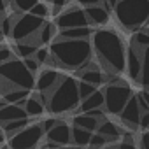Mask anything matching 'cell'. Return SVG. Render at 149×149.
I'll use <instances>...</instances> for the list:
<instances>
[{
  "label": "cell",
  "instance_id": "obj_27",
  "mask_svg": "<svg viewBox=\"0 0 149 149\" xmlns=\"http://www.w3.org/2000/svg\"><path fill=\"white\" fill-rule=\"evenodd\" d=\"M26 125H28V119H26V118H21V119H14V121L4 123L2 128H4V132H6V137H11V135H14L16 132H19L21 128H25Z\"/></svg>",
  "mask_w": 149,
  "mask_h": 149
},
{
  "label": "cell",
  "instance_id": "obj_7",
  "mask_svg": "<svg viewBox=\"0 0 149 149\" xmlns=\"http://www.w3.org/2000/svg\"><path fill=\"white\" fill-rule=\"evenodd\" d=\"M42 23H44V18H39V16L32 14L30 11L18 14L13 32H11L13 40L18 42V40H25V39H33L35 33L39 32V28L42 26Z\"/></svg>",
  "mask_w": 149,
  "mask_h": 149
},
{
  "label": "cell",
  "instance_id": "obj_44",
  "mask_svg": "<svg viewBox=\"0 0 149 149\" xmlns=\"http://www.w3.org/2000/svg\"><path fill=\"white\" fill-rule=\"evenodd\" d=\"M105 4H107V6H109L111 9H112V7H114V6L118 4V0H105Z\"/></svg>",
  "mask_w": 149,
  "mask_h": 149
},
{
  "label": "cell",
  "instance_id": "obj_41",
  "mask_svg": "<svg viewBox=\"0 0 149 149\" xmlns=\"http://www.w3.org/2000/svg\"><path fill=\"white\" fill-rule=\"evenodd\" d=\"M77 4H81V6H91V4H102V0H76Z\"/></svg>",
  "mask_w": 149,
  "mask_h": 149
},
{
  "label": "cell",
  "instance_id": "obj_15",
  "mask_svg": "<svg viewBox=\"0 0 149 149\" xmlns=\"http://www.w3.org/2000/svg\"><path fill=\"white\" fill-rule=\"evenodd\" d=\"M21 118H28V114L25 107L18 104H7L4 107H0V125H4L7 121H14V119H21Z\"/></svg>",
  "mask_w": 149,
  "mask_h": 149
},
{
  "label": "cell",
  "instance_id": "obj_9",
  "mask_svg": "<svg viewBox=\"0 0 149 149\" xmlns=\"http://www.w3.org/2000/svg\"><path fill=\"white\" fill-rule=\"evenodd\" d=\"M54 25L58 28H70V26H86V25H90V21H88L84 9L72 6V7H67L63 13L56 14Z\"/></svg>",
  "mask_w": 149,
  "mask_h": 149
},
{
  "label": "cell",
  "instance_id": "obj_39",
  "mask_svg": "<svg viewBox=\"0 0 149 149\" xmlns=\"http://www.w3.org/2000/svg\"><path fill=\"white\" fill-rule=\"evenodd\" d=\"M88 114H91L93 118H97V119H104L105 116H104V109L102 107H97V109H91V111H88Z\"/></svg>",
  "mask_w": 149,
  "mask_h": 149
},
{
  "label": "cell",
  "instance_id": "obj_29",
  "mask_svg": "<svg viewBox=\"0 0 149 149\" xmlns=\"http://www.w3.org/2000/svg\"><path fill=\"white\" fill-rule=\"evenodd\" d=\"M132 44H135V46L140 47V49L147 47V46H149V32H144V30L137 32L135 37H133V40H132Z\"/></svg>",
  "mask_w": 149,
  "mask_h": 149
},
{
  "label": "cell",
  "instance_id": "obj_43",
  "mask_svg": "<svg viewBox=\"0 0 149 149\" xmlns=\"http://www.w3.org/2000/svg\"><path fill=\"white\" fill-rule=\"evenodd\" d=\"M4 140H6V132H4V128H2V125H0V146L4 144Z\"/></svg>",
  "mask_w": 149,
  "mask_h": 149
},
{
  "label": "cell",
  "instance_id": "obj_36",
  "mask_svg": "<svg viewBox=\"0 0 149 149\" xmlns=\"http://www.w3.org/2000/svg\"><path fill=\"white\" fill-rule=\"evenodd\" d=\"M11 58H13L11 47H7V46H0V63H4V61H7V60H11Z\"/></svg>",
  "mask_w": 149,
  "mask_h": 149
},
{
  "label": "cell",
  "instance_id": "obj_19",
  "mask_svg": "<svg viewBox=\"0 0 149 149\" xmlns=\"http://www.w3.org/2000/svg\"><path fill=\"white\" fill-rule=\"evenodd\" d=\"M104 102H105L104 91L95 90L90 97H86V98H83V100L79 102V111H81V112H88V111H91V109L104 107Z\"/></svg>",
  "mask_w": 149,
  "mask_h": 149
},
{
  "label": "cell",
  "instance_id": "obj_30",
  "mask_svg": "<svg viewBox=\"0 0 149 149\" xmlns=\"http://www.w3.org/2000/svg\"><path fill=\"white\" fill-rule=\"evenodd\" d=\"M97 88H98V86H95V84H91V83H86V81L77 83V90H79V97H81V100L86 98V97H90Z\"/></svg>",
  "mask_w": 149,
  "mask_h": 149
},
{
  "label": "cell",
  "instance_id": "obj_2",
  "mask_svg": "<svg viewBox=\"0 0 149 149\" xmlns=\"http://www.w3.org/2000/svg\"><path fill=\"white\" fill-rule=\"evenodd\" d=\"M91 46L98 56V60L102 61V65L109 70V72H123L125 70V63H126V49L125 44L121 40V37L109 28H102L93 32L91 37Z\"/></svg>",
  "mask_w": 149,
  "mask_h": 149
},
{
  "label": "cell",
  "instance_id": "obj_17",
  "mask_svg": "<svg viewBox=\"0 0 149 149\" xmlns=\"http://www.w3.org/2000/svg\"><path fill=\"white\" fill-rule=\"evenodd\" d=\"M93 35V30L90 25L86 26H70V28H60L58 37L60 39H90Z\"/></svg>",
  "mask_w": 149,
  "mask_h": 149
},
{
  "label": "cell",
  "instance_id": "obj_34",
  "mask_svg": "<svg viewBox=\"0 0 149 149\" xmlns=\"http://www.w3.org/2000/svg\"><path fill=\"white\" fill-rule=\"evenodd\" d=\"M23 61H25V65H26V68H28L30 72L35 74V72L39 70V65H40V63L37 61L35 56H26V58H23Z\"/></svg>",
  "mask_w": 149,
  "mask_h": 149
},
{
  "label": "cell",
  "instance_id": "obj_37",
  "mask_svg": "<svg viewBox=\"0 0 149 149\" xmlns=\"http://www.w3.org/2000/svg\"><path fill=\"white\" fill-rule=\"evenodd\" d=\"M139 126L140 128H149V111H142V114H140V123H139Z\"/></svg>",
  "mask_w": 149,
  "mask_h": 149
},
{
  "label": "cell",
  "instance_id": "obj_23",
  "mask_svg": "<svg viewBox=\"0 0 149 149\" xmlns=\"http://www.w3.org/2000/svg\"><path fill=\"white\" fill-rule=\"evenodd\" d=\"M72 123H74V125H77V126H83V128H86V130L95 132L97 126H98V123H100V119L93 118V116L88 114V112H81V114H77V116H74Z\"/></svg>",
  "mask_w": 149,
  "mask_h": 149
},
{
  "label": "cell",
  "instance_id": "obj_25",
  "mask_svg": "<svg viewBox=\"0 0 149 149\" xmlns=\"http://www.w3.org/2000/svg\"><path fill=\"white\" fill-rule=\"evenodd\" d=\"M44 109H46V105L37 98V95L32 98H26V102H25V111L28 116H40V114H44Z\"/></svg>",
  "mask_w": 149,
  "mask_h": 149
},
{
  "label": "cell",
  "instance_id": "obj_24",
  "mask_svg": "<svg viewBox=\"0 0 149 149\" xmlns=\"http://www.w3.org/2000/svg\"><path fill=\"white\" fill-rule=\"evenodd\" d=\"M91 130H86L83 126L74 125L72 126V142L77 146H90V139H91Z\"/></svg>",
  "mask_w": 149,
  "mask_h": 149
},
{
  "label": "cell",
  "instance_id": "obj_38",
  "mask_svg": "<svg viewBox=\"0 0 149 149\" xmlns=\"http://www.w3.org/2000/svg\"><path fill=\"white\" fill-rule=\"evenodd\" d=\"M56 123H58V119H54V118H47V119H44V121H42V128H44V133H46L49 128H53Z\"/></svg>",
  "mask_w": 149,
  "mask_h": 149
},
{
  "label": "cell",
  "instance_id": "obj_26",
  "mask_svg": "<svg viewBox=\"0 0 149 149\" xmlns=\"http://www.w3.org/2000/svg\"><path fill=\"white\" fill-rule=\"evenodd\" d=\"M139 83L149 90V46L142 49V72H140Z\"/></svg>",
  "mask_w": 149,
  "mask_h": 149
},
{
  "label": "cell",
  "instance_id": "obj_42",
  "mask_svg": "<svg viewBox=\"0 0 149 149\" xmlns=\"http://www.w3.org/2000/svg\"><path fill=\"white\" fill-rule=\"evenodd\" d=\"M140 95H142V98H144V102H146V104H147V107H149V90L146 88V90H144V91H142Z\"/></svg>",
  "mask_w": 149,
  "mask_h": 149
},
{
  "label": "cell",
  "instance_id": "obj_35",
  "mask_svg": "<svg viewBox=\"0 0 149 149\" xmlns=\"http://www.w3.org/2000/svg\"><path fill=\"white\" fill-rule=\"evenodd\" d=\"M49 2L53 4V14L56 16V14H60L61 9L68 4V0H49Z\"/></svg>",
  "mask_w": 149,
  "mask_h": 149
},
{
  "label": "cell",
  "instance_id": "obj_32",
  "mask_svg": "<svg viewBox=\"0 0 149 149\" xmlns=\"http://www.w3.org/2000/svg\"><path fill=\"white\" fill-rule=\"evenodd\" d=\"M35 58H37V61L39 63H47L49 61V58H51V53H49V49H44V47H39L37 51H35V54H33Z\"/></svg>",
  "mask_w": 149,
  "mask_h": 149
},
{
  "label": "cell",
  "instance_id": "obj_21",
  "mask_svg": "<svg viewBox=\"0 0 149 149\" xmlns=\"http://www.w3.org/2000/svg\"><path fill=\"white\" fill-rule=\"evenodd\" d=\"M39 49V44L33 39H25V40H18L14 51L19 58H26V56H33L35 51Z\"/></svg>",
  "mask_w": 149,
  "mask_h": 149
},
{
  "label": "cell",
  "instance_id": "obj_14",
  "mask_svg": "<svg viewBox=\"0 0 149 149\" xmlns=\"http://www.w3.org/2000/svg\"><path fill=\"white\" fill-rule=\"evenodd\" d=\"M84 13H86V16H88L90 25L100 26V25H105V23L109 21V9H105L102 4H91V6H86Z\"/></svg>",
  "mask_w": 149,
  "mask_h": 149
},
{
  "label": "cell",
  "instance_id": "obj_8",
  "mask_svg": "<svg viewBox=\"0 0 149 149\" xmlns=\"http://www.w3.org/2000/svg\"><path fill=\"white\" fill-rule=\"evenodd\" d=\"M42 135H44L42 123L26 125L25 128H21L14 135L7 137L9 139V147H14V149H32V147L39 146Z\"/></svg>",
  "mask_w": 149,
  "mask_h": 149
},
{
  "label": "cell",
  "instance_id": "obj_12",
  "mask_svg": "<svg viewBox=\"0 0 149 149\" xmlns=\"http://www.w3.org/2000/svg\"><path fill=\"white\" fill-rule=\"evenodd\" d=\"M46 137H47L49 140L56 142L58 146H67V144H70V140H72V130H70V126H68L65 121H60V119H58V123H56L53 128H49V130L46 132Z\"/></svg>",
  "mask_w": 149,
  "mask_h": 149
},
{
  "label": "cell",
  "instance_id": "obj_33",
  "mask_svg": "<svg viewBox=\"0 0 149 149\" xmlns=\"http://www.w3.org/2000/svg\"><path fill=\"white\" fill-rule=\"evenodd\" d=\"M107 144V139L102 135V133H91V139H90V146L93 147H100V146H105Z\"/></svg>",
  "mask_w": 149,
  "mask_h": 149
},
{
  "label": "cell",
  "instance_id": "obj_40",
  "mask_svg": "<svg viewBox=\"0 0 149 149\" xmlns=\"http://www.w3.org/2000/svg\"><path fill=\"white\" fill-rule=\"evenodd\" d=\"M140 146H142L144 149H149V130H147L146 133H142V137H140Z\"/></svg>",
  "mask_w": 149,
  "mask_h": 149
},
{
  "label": "cell",
  "instance_id": "obj_28",
  "mask_svg": "<svg viewBox=\"0 0 149 149\" xmlns=\"http://www.w3.org/2000/svg\"><path fill=\"white\" fill-rule=\"evenodd\" d=\"M35 4L37 0H11V7L16 9L18 13H28Z\"/></svg>",
  "mask_w": 149,
  "mask_h": 149
},
{
  "label": "cell",
  "instance_id": "obj_22",
  "mask_svg": "<svg viewBox=\"0 0 149 149\" xmlns=\"http://www.w3.org/2000/svg\"><path fill=\"white\" fill-rule=\"evenodd\" d=\"M28 91H30V90H25V88H11L9 91L4 93V98H6L9 104H18V105H21V107H25Z\"/></svg>",
  "mask_w": 149,
  "mask_h": 149
},
{
  "label": "cell",
  "instance_id": "obj_18",
  "mask_svg": "<svg viewBox=\"0 0 149 149\" xmlns=\"http://www.w3.org/2000/svg\"><path fill=\"white\" fill-rule=\"evenodd\" d=\"M95 132H98V133H102L105 139H107V144L109 142H116L119 137H121V132H119V128L112 123V121H109V119H100V123H98V126H97V130Z\"/></svg>",
  "mask_w": 149,
  "mask_h": 149
},
{
  "label": "cell",
  "instance_id": "obj_10",
  "mask_svg": "<svg viewBox=\"0 0 149 149\" xmlns=\"http://www.w3.org/2000/svg\"><path fill=\"white\" fill-rule=\"evenodd\" d=\"M125 68L128 72L130 79L137 81L140 79V72H142V49L137 47L135 44H132L126 51V63H125Z\"/></svg>",
  "mask_w": 149,
  "mask_h": 149
},
{
  "label": "cell",
  "instance_id": "obj_6",
  "mask_svg": "<svg viewBox=\"0 0 149 149\" xmlns=\"http://www.w3.org/2000/svg\"><path fill=\"white\" fill-rule=\"evenodd\" d=\"M132 90L128 84H125L123 81L119 83H114V84H107L105 90H104V97H105V102H104V107L109 114H118L123 111V107L126 105V102L132 98Z\"/></svg>",
  "mask_w": 149,
  "mask_h": 149
},
{
  "label": "cell",
  "instance_id": "obj_1",
  "mask_svg": "<svg viewBox=\"0 0 149 149\" xmlns=\"http://www.w3.org/2000/svg\"><path fill=\"white\" fill-rule=\"evenodd\" d=\"M51 58L49 61L70 68V70H79L83 68L93 54V46L90 39H56L51 42Z\"/></svg>",
  "mask_w": 149,
  "mask_h": 149
},
{
  "label": "cell",
  "instance_id": "obj_31",
  "mask_svg": "<svg viewBox=\"0 0 149 149\" xmlns=\"http://www.w3.org/2000/svg\"><path fill=\"white\" fill-rule=\"evenodd\" d=\"M30 13L35 14V16H39V18H44V19H46V16L49 14V7H47L44 2H39V0H37V4L30 9Z\"/></svg>",
  "mask_w": 149,
  "mask_h": 149
},
{
  "label": "cell",
  "instance_id": "obj_20",
  "mask_svg": "<svg viewBox=\"0 0 149 149\" xmlns=\"http://www.w3.org/2000/svg\"><path fill=\"white\" fill-rule=\"evenodd\" d=\"M54 33H56V25H54V23H47V21H44V23H42V26L39 28V32L35 33L33 40H35L39 46H44V44L53 42Z\"/></svg>",
  "mask_w": 149,
  "mask_h": 149
},
{
  "label": "cell",
  "instance_id": "obj_11",
  "mask_svg": "<svg viewBox=\"0 0 149 149\" xmlns=\"http://www.w3.org/2000/svg\"><path fill=\"white\" fill-rule=\"evenodd\" d=\"M140 114H142V109H140V105L137 102V97L132 95V98L126 102V105L119 112V118H121V121L126 126H130L132 130H135L139 126V123H140Z\"/></svg>",
  "mask_w": 149,
  "mask_h": 149
},
{
  "label": "cell",
  "instance_id": "obj_5",
  "mask_svg": "<svg viewBox=\"0 0 149 149\" xmlns=\"http://www.w3.org/2000/svg\"><path fill=\"white\" fill-rule=\"evenodd\" d=\"M0 77L6 79L14 88H25V90L35 88L33 72H30L26 68L23 60L11 58V60H7L4 63H0Z\"/></svg>",
  "mask_w": 149,
  "mask_h": 149
},
{
  "label": "cell",
  "instance_id": "obj_45",
  "mask_svg": "<svg viewBox=\"0 0 149 149\" xmlns=\"http://www.w3.org/2000/svg\"><path fill=\"white\" fill-rule=\"evenodd\" d=\"M147 130H149V128H147Z\"/></svg>",
  "mask_w": 149,
  "mask_h": 149
},
{
  "label": "cell",
  "instance_id": "obj_3",
  "mask_svg": "<svg viewBox=\"0 0 149 149\" xmlns=\"http://www.w3.org/2000/svg\"><path fill=\"white\" fill-rule=\"evenodd\" d=\"M81 97L77 90V81L72 77H61L60 83L49 91L47 107L53 114H65L79 107Z\"/></svg>",
  "mask_w": 149,
  "mask_h": 149
},
{
  "label": "cell",
  "instance_id": "obj_4",
  "mask_svg": "<svg viewBox=\"0 0 149 149\" xmlns=\"http://www.w3.org/2000/svg\"><path fill=\"white\" fill-rule=\"evenodd\" d=\"M118 21L128 30H139L149 16V0H118L114 6Z\"/></svg>",
  "mask_w": 149,
  "mask_h": 149
},
{
  "label": "cell",
  "instance_id": "obj_16",
  "mask_svg": "<svg viewBox=\"0 0 149 149\" xmlns=\"http://www.w3.org/2000/svg\"><path fill=\"white\" fill-rule=\"evenodd\" d=\"M93 63L88 61L83 68H79V76H81V81H86V83H91L95 86H100L104 83V74L97 68V67H91Z\"/></svg>",
  "mask_w": 149,
  "mask_h": 149
},
{
  "label": "cell",
  "instance_id": "obj_13",
  "mask_svg": "<svg viewBox=\"0 0 149 149\" xmlns=\"http://www.w3.org/2000/svg\"><path fill=\"white\" fill-rule=\"evenodd\" d=\"M60 79H61V76L56 72V70H42L40 74H39V77L35 79V88L39 90V91H44V93H49L58 83H60Z\"/></svg>",
  "mask_w": 149,
  "mask_h": 149
}]
</instances>
